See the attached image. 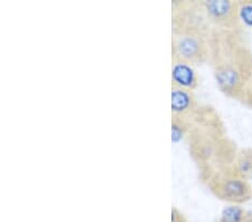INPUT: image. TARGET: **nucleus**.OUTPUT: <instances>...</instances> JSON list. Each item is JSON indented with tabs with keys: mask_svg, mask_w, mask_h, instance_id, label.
I'll return each instance as SVG.
<instances>
[{
	"mask_svg": "<svg viewBox=\"0 0 252 222\" xmlns=\"http://www.w3.org/2000/svg\"><path fill=\"white\" fill-rule=\"evenodd\" d=\"M200 108L201 104L198 103L194 91L172 86V92H170L172 116L192 120L197 111L200 110Z\"/></svg>",
	"mask_w": 252,
	"mask_h": 222,
	"instance_id": "423d86ee",
	"label": "nucleus"
},
{
	"mask_svg": "<svg viewBox=\"0 0 252 222\" xmlns=\"http://www.w3.org/2000/svg\"><path fill=\"white\" fill-rule=\"evenodd\" d=\"M212 30H240L238 1L232 0H203L198 1ZM245 30V28H243Z\"/></svg>",
	"mask_w": 252,
	"mask_h": 222,
	"instance_id": "39448f33",
	"label": "nucleus"
},
{
	"mask_svg": "<svg viewBox=\"0 0 252 222\" xmlns=\"http://www.w3.org/2000/svg\"><path fill=\"white\" fill-rule=\"evenodd\" d=\"M172 86L194 91L200 83V76L193 65L183 61L172 60Z\"/></svg>",
	"mask_w": 252,
	"mask_h": 222,
	"instance_id": "0eeeda50",
	"label": "nucleus"
},
{
	"mask_svg": "<svg viewBox=\"0 0 252 222\" xmlns=\"http://www.w3.org/2000/svg\"><path fill=\"white\" fill-rule=\"evenodd\" d=\"M170 221L172 222H188V219L184 216V213L180 211L176 207L172 208V213H170Z\"/></svg>",
	"mask_w": 252,
	"mask_h": 222,
	"instance_id": "ddd939ff",
	"label": "nucleus"
},
{
	"mask_svg": "<svg viewBox=\"0 0 252 222\" xmlns=\"http://www.w3.org/2000/svg\"><path fill=\"white\" fill-rule=\"evenodd\" d=\"M186 143L203 184L214 173L233 165L239 151L235 141L227 135L224 121L211 106H201L190 121Z\"/></svg>",
	"mask_w": 252,
	"mask_h": 222,
	"instance_id": "f257e3e1",
	"label": "nucleus"
},
{
	"mask_svg": "<svg viewBox=\"0 0 252 222\" xmlns=\"http://www.w3.org/2000/svg\"><path fill=\"white\" fill-rule=\"evenodd\" d=\"M211 33L212 32L190 30L173 35L172 60L183 61L193 66L209 64Z\"/></svg>",
	"mask_w": 252,
	"mask_h": 222,
	"instance_id": "20e7f679",
	"label": "nucleus"
},
{
	"mask_svg": "<svg viewBox=\"0 0 252 222\" xmlns=\"http://www.w3.org/2000/svg\"><path fill=\"white\" fill-rule=\"evenodd\" d=\"M238 14L242 27L252 30V0L238 1Z\"/></svg>",
	"mask_w": 252,
	"mask_h": 222,
	"instance_id": "9b49d317",
	"label": "nucleus"
},
{
	"mask_svg": "<svg viewBox=\"0 0 252 222\" xmlns=\"http://www.w3.org/2000/svg\"><path fill=\"white\" fill-rule=\"evenodd\" d=\"M190 121L181 117L172 116V141L173 144L180 143L181 140L186 139L190 128Z\"/></svg>",
	"mask_w": 252,
	"mask_h": 222,
	"instance_id": "9d476101",
	"label": "nucleus"
},
{
	"mask_svg": "<svg viewBox=\"0 0 252 222\" xmlns=\"http://www.w3.org/2000/svg\"><path fill=\"white\" fill-rule=\"evenodd\" d=\"M233 166L246 179H252V148L239 149Z\"/></svg>",
	"mask_w": 252,
	"mask_h": 222,
	"instance_id": "1a4fd4ad",
	"label": "nucleus"
},
{
	"mask_svg": "<svg viewBox=\"0 0 252 222\" xmlns=\"http://www.w3.org/2000/svg\"><path fill=\"white\" fill-rule=\"evenodd\" d=\"M217 222H252V211L241 205L230 204L222 210Z\"/></svg>",
	"mask_w": 252,
	"mask_h": 222,
	"instance_id": "6e6552de",
	"label": "nucleus"
},
{
	"mask_svg": "<svg viewBox=\"0 0 252 222\" xmlns=\"http://www.w3.org/2000/svg\"><path fill=\"white\" fill-rule=\"evenodd\" d=\"M209 64L219 90L240 102L252 74V48L245 30H213Z\"/></svg>",
	"mask_w": 252,
	"mask_h": 222,
	"instance_id": "f03ea898",
	"label": "nucleus"
},
{
	"mask_svg": "<svg viewBox=\"0 0 252 222\" xmlns=\"http://www.w3.org/2000/svg\"><path fill=\"white\" fill-rule=\"evenodd\" d=\"M240 102L245 104L246 107L252 109V74L250 76V79L248 80L245 89H243L242 96H241V100H240Z\"/></svg>",
	"mask_w": 252,
	"mask_h": 222,
	"instance_id": "f8f14e48",
	"label": "nucleus"
},
{
	"mask_svg": "<svg viewBox=\"0 0 252 222\" xmlns=\"http://www.w3.org/2000/svg\"><path fill=\"white\" fill-rule=\"evenodd\" d=\"M204 185L217 199L226 203L241 205L252 199L249 180L240 174L233 165L214 173Z\"/></svg>",
	"mask_w": 252,
	"mask_h": 222,
	"instance_id": "7ed1b4c3",
	"label": "nucleus"
}]
</instances>
